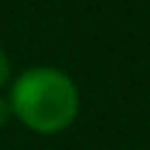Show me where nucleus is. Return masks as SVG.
Wrapping results in <instances>:
<instances>
[{
    "instance_id": "obj_1",
    "label": "nucleus",
    "mask_w": 150,
    "mask_h": 150,
    "mask_svg": "<svg viewBox=\"0 0 150 150\" xmlns=\"http://www.w3.org/2000/svg\"><path fill=\"white\" fill-rule=\"evenodd\" d=\"M8 103L13 119L24 129L55 137L74 127L82 95L76 82L58 66H29L8 84Z\"/></svg>"
},
{
    "instance_id": "obj_2",
    "label": "nucleus",
    "mask_w": 150,
    "mask_h": 150,
    "mask_svg": "<svg viewBox=\"0 0 150 150\" xmlns=\"http://www.w3.org/2000/svg\"><path fill=\"white\" fill-rule=\"evenodd\" d=\"M8 84H11V58L0 45V90L8 87Z\"/></svg>"
},
{
    "instance_id": "obj_3",
    "label": "nucleus",
    "mask_w": 150,
    "mask_h": 150,
    "mask_svg": "<svg viewBox=\"0 0 150 150\" xmlns=\"http://www.w3.org/2000/svg\"><path fill=\"white\" fill-rule=\"evenodd\" d=\"M11 121H13V111H11V103H8V98H3V95H0V129H5Z\"/></svg>"
}]
</instances>
